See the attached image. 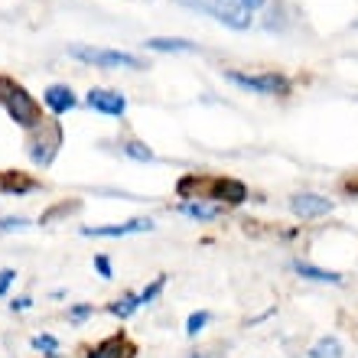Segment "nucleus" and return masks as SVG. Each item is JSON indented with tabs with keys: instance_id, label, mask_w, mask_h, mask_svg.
<instances>
[{
	"instance_id": "1",
	"label": "nucleus",
	"mask_w": 358,
	"mask_h": 358,
	"mask_svg": "<svg viewBox=\"0 0 358 358\" xmlns=\"http://www.w3.org/2000/svg\"><path fill=\"white\" fill-rule=\"evenodd\" d=\"M0 104L7 108L10 121H17L23 131H36L43 124V108L36 104V98L10 76H0Z\"/></svg>"
},
{
	"instance_id": "2",
	"label": "nucleus",
	"mask_w": 358,
	"mask_h": 358,
	"mask_svg": "<svg viewBox=\"0 0 358 358\" xmlns=\"http://www.w3.org/2000/svg\"><path fill=\"white\" fill-rule=\"evenodd\" d=\"M206 189V199L218 202V206H241L248 199V186L238 182V179H225V176H215V179H199V176H186L179 179V196H186L189 189Z\"/></svg>"
},
{
	"instance_id": "3",
	"label": "nucleus",
	"mask_w": 358,
	"mask_h": 358,
	"mask_svg": "<svg viewBox=\"0 0 358 358\" xmlns=\"http://www.w3.org/2000/svg\"><path fill=\"white\" fill-rule=\"evenodd\" d=\"M264 0H199V7L208 10L218 23H225L231 29H248L255 20V10Z\"/></svg>"
},
{
	"instance_id": "4",
	"label": "nucleus",
	"mask_w": 358,
	"mask_h": 358,
	"mask_svg": "<svg viewBox=\"0 0 358 358\" xmlns=\"http://www.w3.org/2000/svg\"><path fill=\"white\" fill-rule=\"evenodd\" d=\"M69 56L78 62H92L104 69H147L137 56L121 52V49H94V46H69Z\"/></svg>"
},
{
	"instance_id": "5",
	"label": "nucleus",
	"mask_w": 358,
	"mask_h": 358,
	"mask_svg": "<svg viewBox=\"0 0 358 358\" xmlns=\"http://www.w3.org/2000/svg\"><path fill=\"white\" fill-rule=\"evenodd\" d=\"M225 78L231 85L245 88V92L255 94H287L290 92V82L277 72H261V76H248V72H225Z\"/></svg>"
},
{
	"instance_id": "6",
	"label": "nucleus",
	"mask_w": 358,
	"mask_h": 358,
	"mask_svg": "<svg viewBox=\"0 0 358 358\" xmlns=\"http://www.w3.org/2000/svg\"><path fill=\"white\" fill-rule=\"evenodd\" d=\"M290 212L296 218H320L332 212V199L316 196V192H296L290 199Z\"/></svg>"
},
{
	"instance_id": "7",
	"label": "nucleus",
	"mask_w": 358,
	"mask_h": 358,
	"mask_svg": "<svg viewBox=\"0 0 358 358\" xmlns=\"http://www.w3.org/2000/svg\"><path fill=\"white\" fill-rule=\"evenodd\" d=\"M85 104L101 114H111V117H121V114L127 111V98H124L121 92H111V88H92Z\"/></svg>"
},
{
	"instance_id": "8",
	"label": "nucleus",
	"mask_w": 358,
	"mask_h": 358,
	"mask_svg": "<svg viewBox=\"0 0 358 358\" xmlns=\"http://www.w3.org/2000/svg\"><path fill=\"white\" fill-rule=\"evenodd\" d=\"M137 231H153L150 218H131L124 225H94V228H82L85 238H124V235H137Z\"/></svg>"
},
{
	"instance_id": "9",
	"label": "nucleus",
	"mask_w": 358,
	"mask_h": 358,
	"mask_svg": "<svg viewBox=\"0 0 358 358\" xmlns=\"http://www.w3.org/2000/svg\"><path fill=\"white\" fill-rule=\"evenodd\" d=\"M134 355H137V349L127 342L124 332L111 336V339H104L101 345H94V349L88 352V358H134Z\"/></svg>"
},
{
	"instance_id": "10",
	"label": "nucleus",
	"mask_w": 358,
	"mask_h": 358,
	"mask_svg": "<svg viewBox=\"0 0 358 358\" xmlns=\"http://www.w3.org/2000/svg\"><path fill=\"white\" fill-rule=\"evenodd\" d=\"M43 101H46V108L52 114H66V111H72L78 104V98H76V92L69 85H49L46 88V94H43Z\"/></svg>"
},
{
	"instance_id": "11",
	"label": "nucleus",
	"mask_w": 358,
	"mask_h": 358,
	"mask_svg": "<svg viewBox=\"0 0 358 358\" xmlns=\"http://www.w3.org/2000/svg\"><path fill=\"white\" fill-rule=\"evenodd\" d=\"M59 143H62V131H52V137H43V141H29V157H33V163L36 166H49L52 163V157H56V150H59Z\"/></svg>"
},
{
	"instance_id": "12",
	"label": "nucleus",
	"mask_w": 358,
	"mask_h": 358,
	"mask_svg": "<svg viewBox=\"0 0 358 358\" xmlns=\"http://www.w3.org/2000/svg\"><path fill=\"white\" fill-rule=\"evenodd\" d=\"M179 212L186 218H196V222H212V218H218L225 212V206H218V202H202V199L192 202V199H189V202H179Z\"/></svg>"
},
{
	"instance_id": "13",
	"label": "nucleus",
	"mask_w": 358,
	"mask_h": 358,
	"mask_svg": "<svg viewBox=\"0 0 358 358\" xmlns=\"http://www.w3.org/2000/svg\"><path fill=\"white\" fill-rule=\"evenodd\" d=\"M36 189V179L23 176V173H0V192L7 196H23V192H33Z\"/></svg>"
},
{
	"instance_id": "14",
	"label": "nucleus",
	"mask_w": 358,
	"mask_h": 358,
	"mask_svg": "<svg viewBox=\"0 0 358 358\" xmlns=\"http://www.w3.org/2000/svg\"><path fill=\"white\" fill-rule=\"evenodd\" d=\"M293 271L300 273L303 280H316V283H342V273L336 271H322V267H313L306 261H293Z\"/></svg>"
},
{
	"instance_id": "15",
	"label": "nucleus",
	"mask_w": 358,
	"mask_h": 358,
	"mask_svg": "<svg viewBox=\"0 0 358 358\" xmlns=\"http://www.w3.org/2000/svg\"><path fill=\"white\" fill-rule=\"evenodd\" d=\"M147 49H153V52H192V43L189 39H166V36H153L143 43Z\"/></svg>"
},
{
	"instance_id": "16",
	"label": "nucleus",
	"mask_w": 358,
	"mask_h": 358,
	"mask_svg": "<svg viewBox=\"0 0 358 358\" xmlns=\"http://www.w3.org/2000/svg\"><path fill=\"white\" fill-rule=\"evenodd\" d=\"M310 358H342V342L336 336H322L310 345Z\"/></svg>"
},
{
	"instance_id": "17",
	"label": "nucleus",
	"mask_w": 358,
	"mask_h": 358,
	"mask_svg": "<svg viewBox=\"0 0 358 358\" xmlns=\"http://www.w3.org/2000/svg\"><path fill=\"white\" fill-rule=\"evenodd\" d=\"M137 306H143L141 303V293H124L121 300H114L111 306H108V313H114V316H121V320H127Z\"/></svg>"
},
{
	"instance_id": "18",
	"label": "nucleus",
	"mask_w": 358,
	"mask_h": 358,
	"mask_svg": "<svg viewBox=\"0 0 358 358\" xmlns=\"http://www.w3.org/2000/svg\"><path fill=\"white\" fill-rule=\"evenodd\" d=\"M124 153H127L131 160H141V163L153 160V150L143 141H127V143H124Z\"/></svg>"
},
{
	"instance_id": "19",
	"label": "nucleus",
	"mask_w": 358,
	"mask_h": 358,
	"mask_svg": "<svg viewBox=\"0 0 358 358\" xmlns=\"http://www.w3.org/2000/svg\"><path fill=\"white\" fill-rule=\"evenodd\" d=\"M208 320H212V316H208L206 310H196V313H192V316L186 320V336H189V339H196L199 332L208 326Z\"/></svg>"
},
{
	"instance_id": "20",
	"label": "nucleus",
	"mask_w": 358,
	"mask_h": 358,
	"mask_svg": "<svg viewBox=\"0 0 358 358\" xmlns=\"http://www.w3.org/2000/svg\"><path fill=\"white\" fill-rule=\"evenodd\" d=\"M163 287H166V273H160V277H153V283H150V287H143V290H141V303H143V306H147V303H153V300H157V296H160V290H163Z\"/></svg>"
},
{
	"instance_id": "21",
	"label": "nucleus",
	"mask_w": 358,
	"mask_h": 358,
	"mask_svg": "<svg viewBox=\"0 0 358 358\" xmlns=\"http://www.w3.org/2000/svg\"><path fill=\"white\" fill-rule=\"evenodd\" d=\"M33 349H36V352H46V355H56L59 342H56V336H33Z\"/></svg>"
},
{
	"instance_id": "22",
	"label": "nucleus",
	"mask_w": 358,
	"mask_h": 358,
	"mask_svg": "<svg viewBox=\"0 0 358 358\" xmlns=\"http://www.w3.org/2000/svg\"><path fill=\"white\" fill-rule=\"evenodd\" d=\"M23 228H29L27 218H0V231H23Z\"/></svg>"
},
{
	"instance_id": "23",
	"label": "nucleus",
	"mask_w": 358,
	"mask_h": 358,
	"mask_svg": "<svg viewBox=\"0 0 358 358\" xmlns=\"http://www.w3.org/2000/svg\"><path fill=\"white\" fill-rule=\"evenodd\" d=\"M13 280H17V271H10V267H3V271H0V296L7 293V287H10Z\"/></svg>"
},
{
	"instance_id": "24",
	"label": "nucleus",
	"mask_w": 358,
	"mask_h": 358,
	"mask_svg": "<svg viewBox=\"0 0 358 358\" xmlns=\"http://www.w3.org/2000/svg\"><path fill=\"white\" fill-rule=\"evenodd\" d=\"M94 267H98V273H101L104 280H111V261H108V257H104V255H98V257H94Z\"/></svg>"
},
{
	"instance_id": "25",
	"label": "nucleus",
	"mask_w": 358,
	"mask_h": 358,
	"mask_svg": "<svg viewBox=\"0 0 358 358\" xmlns=\"http://www.w3.org/2000/svg\"><path fill=\"white\" fill-rule=\"evenodd\" d=\"M94 313V306H85V303H82V306H72V310H69V316H72V320H85V316H92Z\"/></svg>"
},
{
	"instance_id": "26",
	"label": "nucleus",
	"mask_w": 358,
	"mask_h": 358,
	"mask_svg": "<svg viewBox=\"0 0 358 358\" xmlns=\"http://www.w3.org/2000/svg\"><path fill=\"white\" fill-rule=\"evenodd\" d=\"M29 306H33V300H29V296H17V300H13V303H10V310H13V313H23V310H29Z\"/></svg>"
},
{
	"instance_id": "27",
	"label": "nucleus",
	"mask_w": 358,
	"mask_h": 358,
	"mask_svg": "<svg viewBox=\"0 0 358 358\" xmlns=\"http://www.w3.org/2000/svg\"><path fill=\"white\" fill-rule=\"evenodd\" d=\"M182 3H189V7H199V0H182Z\"/></svg>"
},
{
	"instance_id": "28",
	"label": "nucleus",
	"mask_w": 358,
	"mask_h": 358,
	"mask_svg": "<svg viewBox=\"0 0 358 358\" xmlns=\"http://www.w3.org/2000/svg\"><path fill=\"white\" fill-rule=\"evenodd\" d=\"M189 358H206V355H189Z\"/></svg>"
},
{
	"instance_id": "29",
	"label": "nucleus",
	"mask_w": 358,
	"mask_h": 358,
	"mask_svg": "<svg viewBox=\"0 0 358 358\" xmlns=\"http://www.w3.org/2000/svg\"><path fill=\"white\" fill-rule=\"evenodd\" d=\"M46 358H52V355H46Z\"/></svg>"
}]
</instances>
